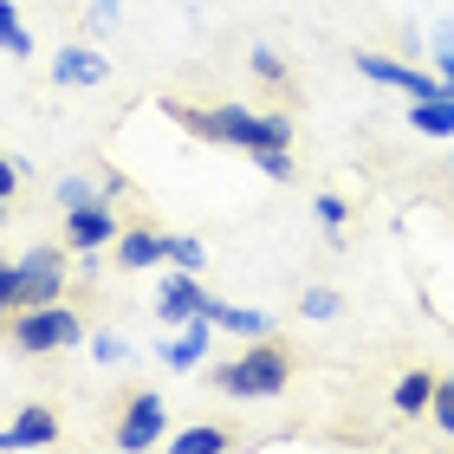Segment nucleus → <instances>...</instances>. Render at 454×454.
<instances>
[{
	"mask_svg": "<svg viewBox=\"0 0 454 454\" xmlns=\"http://www.w3.org/2000/svg\"><path fill=\"white\" fill-rule=\"evenodd\" d=\"M195 137H215V143H234V150H260V143H293V123L286 117H254L240 105H215V111H176Z\"/></svg>",
	"mask_w": 454,
	"mask_h": 454,
	"instance_id": "nucleus-1",
	"label": "nucleus"
},
{
	"mask_svg": "<svg viewBox=\"0 0 454 454\" xmlns=\"http://www.w3.org/2000/svg\"><path fill=\"white\" fill-rule=\"evenodd\" d=\"M59 279H66V260H59L52 247H33V254H20L7 273H0V305H13V312L52 305L59 299Z\"/></svg>",
	"mask_w": 454,
	"mask_h": 454,
	"instance_id": "nucleus-2",
	"label": "nucleus"
},
{
	"mask_svg": "<svg viewBox=\"0 0 454 454\" xmlns=\"http://www.w3.org/2000/svg\"><path fill=\"white\" fill-rule=\"evenodd\" d=\"M286 377H293V364H286V350H273V344H254L247 357L215 370V383L227 389V396H279Z\"/></svg>",
	"mask_w": 454,
	"mask_h": 454,
	"instance_id": "nucleus-3",
	"label": "nucleus"
},
{
	"mask_svg": "<svg viewBox=\"0 0 454 454\" xmlns=\"http://www.w3.org/2000/svg\"><path fill=\"white\" fill-rule=\"evenodd\" d=\"M13 344L27 350V357H46V350H66L78 344V318L66 305H33V312L13 318Z\"/></svg>",
	"mask_w": 454,
	"mask_h": 454,
	"instance_id": "nucleus-4",
	"label": "nucleus"
},
{
	"mask_svg": "<svg viewBox=\"0 0 454 454\" xmlns=\"http://www.w3.org/2000/svg\"><path fill=\"white\" fill-rule=\"evenodd\" d=\"M357 72L370 78V85H389V91H409V98H435V91H448L442 78L409 72V66H396V59H377V52H357Z\"/></svg>",
	"mask_w": 454,
	"mask_h": 454,
	"instance_id": "nucleus-5",
	"label": "nucleus"
},
{
	"mask_svg": "<svg viewBox=\"0 0 454 454\" xmlns=\"http://www.w3.org/2000/svg\"><path fill=\"white\" fill-rule=\"evenodd\" d=\"M162 435V396H130V409H123V422H117V448H150Z\"/></svg>",
	"mask_w": 454,
	"mask_h": 454,
	"instance_id": "nucleus-6",
	"label": "nucleus"
},
{
	"mask_svg": "<svg viewBox=\"0 0 454 454\" xmlns=\"http://www.w3.org/2000/svg\"><path fill=\"white\" fill-rule=\"evenodd\" d=\"M66 234H72L78 254H98V247L117 240V221H111L105 201H91V208H72V227H66Z\"/></svg>",
	"mask_w": 454,
	"mask_h": 454,
	"instance_id": "nucleus-7",
	"label": "nucleus"
},
{
	"mask_svg": "<svg viewBox=\"0 0 454 454\" xmlns=\"http://www.w3.org/2000/svg\"><path fill=\"white\" fill-rule=\"evenodd\" d=\"M59 85H105L111 66H105V52H91V46H66L59 52V66H52Z\"/></svg>",
	"mask_w": 454,
	"mask_h": 454,
	"instance_id": "nucleus-8",
	"label": "nucleus"
},
{
	"mask_svg": "<svg viewBox=\"0 0 454 454\" xmlns=\"http://www.w3.org/2000/svg\"><path fill=\"white\" fill-rule=\"evenodd\" d=\"M201 305H208V293L195 286V273H176V279H162V305H156L162 318H201Z\"/></svg>",
	"mask_w": 454,
	"mask_h": 454,
	"instance_id": "nucleus-9",
	"label": "nucleus"
},
{
	"mask_svg": "<svg viewBox=\"0 0 454 454\" xmlns=\"http://www.w3.org/2000/svg\"><path fill=\"white\" fill-rule=\"evenodd\" d=\"M52 442H59V422L46 409H20L7 422V448H52Z\"/></svg>",
	"mask_w": 454,
	"mask_h": 454,
	"instance_id": "nucleus-10",
	"label": "nucleus"
},
{
	"mask_svg": "<svg viewBox=\"0 0 454 454\" xmlns=\"http://www.w3.org/2000/svg\"><path fill=\"white\" fill-rule=\"evenodd\" d=\"M409 123H416L422 137H454V91L416 98V105H409Z\"/></svg>",
	"mask_w": 454,
	"mask_h": 454,
	"instance_id": "nucleus-11",
	"label": "nucleus"
},
{
	"mask_svg": "<svg viewBox=\"0 0 454 454\" xmlns=\"http://www.w3.org/2000/svg\"><path fill=\"white\" fill-rule=\"evenodd\" d=\"M208 325H215V318H189V332L162 350V364H169V370H195L201 357H208Z\"/></svg>",
	"mask_w": 454,
	"mask_h": 454,
	"instance_id": "nucleus-12",
	"label": "nucleus"
},
{
	"mask_svg": "<svg viewBox=\"0 0 454 454\" xmlns=\"http://www.w3.org/2000/svg\"><path fill=\"white\" fill-rule=\"evenodd\" d=\"M117 260L130 266V273H143V266L169 260V240H162V234H123V240H117Z\"/></svg>",
	"mask_w": 454,
	"mask_h": 454,
	"instance_id": "nucleus-13",
	"label": "nucleus"
},
{
	"mask_svg": "<svg viewBox=\"0 0 454 454\" xmlns=\"http://www.w3.org/2000/svg\"><path fill=\"white\" fill-rule=\"evenodd\" d=\"M201 318H215L221 332H240V338H260V332H266V318H260V312H247V305H221V299L201 305Z\"/></svg>",
	"mask_w": 454,
	"mask_h": 454,
	"instance_id": "nucleus-14",
	"label": "nucleus"
},
{
	"mask_svg": "<svg viewBox=\"0 0 454 454\" xmlns=\"http://www.w3.org/2000/svg\"><path fill=\"white\" fill-rule=\"evenodd\" d=\"M396 409H403V416H422V409H435V377L409 370V377L396 383Z\"/></svg>",
	"mask_w": 454,
	"mask_h": 454,
	"instance_id": "nucleus-15",
	"label": "nucleus"
},
{
	"mask_svg": "<svg viewBox=\"0 0 454 454\" xmlns=\"http://www.w3.org/2000/svg\"><path fill=\"white\" fill-rule=\"evenodd\" d=\"M0 39H7V52L20 59V52H33V39H27V27H20V7L13 0H0Z\"/></svg>",
	"mask_w": 454,
	"mask_h": 454,
	"instance_id": "nucleus-16",
	"label": "nucleus"
},
{
	"mask_svg": "<svg viewBox=\"0 0 454 454\" xmlns=\"http://www.w3.org/2000/svg\"><path fill=\"white\" fill-rule=\"evenodd\" d=\"M247 156H254V162H260V169L273 176V182H286V176H293V156H286V143H260V150H247Z\"/></svg>",
	"mask_w": 454,
	"mask_h": 454,
	"instance_id": "nucleus-17",
	"label": "nucleus"
},
{
	"mask_svg": "<svg viewBox=\"0 0 454 454\" xmlns=\"http://www.w3.org/2000/svg\"><path fill=\"white\" fill-rule=\"evenodd\" d=\"M215 448H227L221 428H189V435H176V454H215Z\"/></svg>",
	"mask_w": 454,
	"mask_h": 454,
	"instance_id": "nucleus-18",
	"label": "nucleus"
},
{
	"mask_svg": "<svg viewBox=\"0 0 454 454\" xmlns=\"http://www.w3.org/2000/svg\"><path fill=\"white\" fill-rule=\"evenodd\" d=\"M59 201H66V215H72V208H91V201H105V195H98L85 176H66L59 182Z\"/></svg>",
	"mask_w": 454,
	"mask_h": 454,
	"instance_id": "nucleus-19",
	"label": "nucleus"
},
{
	"mask_svg": "<svg viewBox=\"0 0 454 454\" xmlns=\"http://www.w3.org/2000/svg\"><path fill=\"white\" fill-rule=\"evenodd\" d=\"M169 260L182 266V273H201V260H208V254H201V240H189V234H176V240H169Z\"/></svg>",
	"mask_w": 454,
	"mask_h": 454,
	"instance_id": "nucleus-20",
	"label": "nucleus"
},
{
	"mask_svg": "<svg viewBox=\"0 0 454 454\" xmlns=\"http://www.w3.org/2000/svg\"><path fill=\"white\" fill-rule=\"evenodd\" d=\"M338 293H332V286H312V293H305V318H338Z\"/></svg>",
	"mask_w": 454,
	"mask_h": 454,
	"instance_id": "nucleus-21",
	"label": "nucleus"
},
{
	"mask_svg": "<svg viewBox=\"0 0 454 454\" xmlns=\"http://www.w3.org/2000/svg\"><path fill=\"white\" fill-rule=\"evenodd\" d=\"M435 59H442V85L454 91V27H442V33H435Z\"/></svg>",
	"mask_w": 454,
	"mask_h": 454,
	"instance_id": "nucleus-22",
	"label": "nucleus"
},
{
	"mask_svg": "<svg viewBox=\"0 0 454 454\" xmlns=\"http://www.w3.org/2000/svg\"><path fill=\"white\" fill-rule=\"evenodd\" d=\"M435 422L454 435V377H448V383H435Z\"/></svg>",
	"mask_w": 454,
	"mask_h": 454,
	"instance_id": "nucleus-23",
	"label": "nucleus"
},
{
	"mask_svg": "<svg viewBox=\"0 0 454 454\" xmlns=\"http://www.w3.org/2000/svg\"><path fill=\"white\" fill-rule=\"evenodd\" d=\"M318 221L325 227H344V201L338 195H318Z\"/></svg>",
	"mask_w": 454,
	"mask_h": 454,
	"instance_id": "nucleus-24",
	"label": "nucleus"
},
{
	"mask_svg": "<svg viewBox=\"0 0 454 454\" xmlns=\"http://www.w3.org/2000/svg\"><path fill=\"white\" fill-rule=\"evenodd\" d=\"M91 357H98V364H123V338H98Z\"/></svg>",
	"mask_w": 454,
	"mask_h": 454,
	"instance_id": "nucleus-25",
	"label": "nucleus"
},
{
	"mask_svg": "<svg viewBox=\"0 0 454 454\" xmlns=\"http://www.w3.org/2000/svg\"><path fill=\"white\" fill-rule=\"evenodd\" d=\"M254 72H260V78H279L286 66H279V52H266V46H254Z\"/></svg>",
	"mask_w": 454,
	"mask_h": 454,
	"instance_id": "nucleus-26",
	"label": "nucleus"
},
{
	"mask_svg": "<svg viewBox=\"0 0 454 454\" xmlns=\"http://www.w3.org/2000/svg\"><path fill=\"white\" fill-rule=\"evenodd\" d=\"M13 189H20V162H0V201H13Z\"/></svg>",
	"mask_w": 454,
	"mask_h": 454,
	"instance_id": "nucleus-27",
	"label": "nucleus"
},
{
	"mask_svg": "<svg viewBox=\"0 0 454 454\" xmlns=\"http://www.w3.org/2000/svg\"><path fill=\"white\" fill-rule=\"evenodd\" d=\"M91 20H98V27H111V20H117V0H98V7H91Z\"/></svg>",
	"mask_w": 454,
	"mask_h": 454,
	"instance_id": "nucleus-28",
	"label": "nucleus"
}]
</instances>
